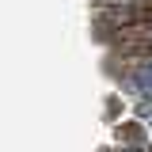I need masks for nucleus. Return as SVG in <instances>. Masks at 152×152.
I'll use <instances>...</instances> for the list:
<instances>
[{
  "label": "nucleus",
  "instance_id": "1",
  "mask_svg": "<svg viewBox=\"0 0 152 152\" xmlns=\"http://www.w3.org/2000/svg\"><path fill=\"white\" fill-rule=\"evenodd\" d=\"M118 145H133V148H148L145 133L137 129V126H118Z\"/></svg>",
  "mask_w": 152,
  "mask_h": 152
},
{
  "label": "nucleus",
  "instance_id": "2",
  "mask_svg": "<svg viewBox=\"0 0 152 152\" xmlns=\"http://www.w3.org/2000/svg\"><path fill=\"white\" fill-rule=\"evenodd\" d=\"M145 126H148V133H152V118H148V122H145Z\"/></svg>",
  "mask_w": 152,
  "mask_h": 152
}]
</instances>
